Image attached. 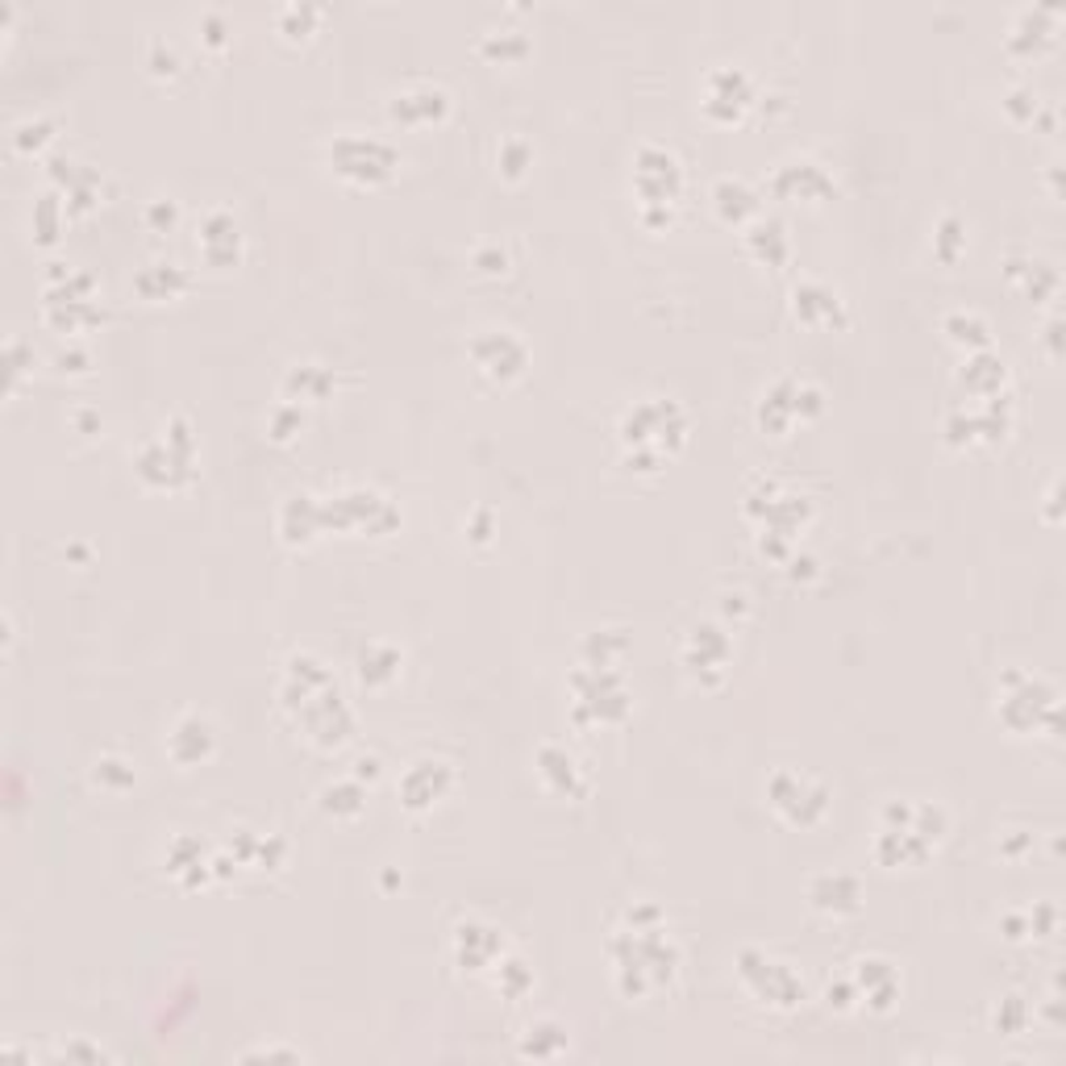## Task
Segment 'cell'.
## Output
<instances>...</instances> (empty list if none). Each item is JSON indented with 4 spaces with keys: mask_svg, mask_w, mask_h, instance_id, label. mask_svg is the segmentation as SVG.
Listing matches in <instances>:
<instances>
[{
    "mask_svg": "<svg viewBox=\"0 0 1066 1066\" xmlns=\"http://www.w3.org/2000/svg\"><path fill=\"white\" fill-rule=\"evenodd\" d=\"M134 467L155 488H180L184 479H192V433L184 417L167 421L163 438H150L134 458Z\"/></svg>",
    "mask_w": 1066,
    "mask_h": 1066,
    "instance_id": "obj_1",
    "label": "cell"
},
{
    "mask_svg": "<svg viewBox=\"0 0 1066 1066\" xmlns=\"http://www.w3.org/2000/svg\"><path fill=\"white\" fill-rule=\"evenodd\" d=\"M634 188L641 196V209H659L646 221H671V205L684 188V167L666 146H641L634 159Z\"/></svg>",
    "mask_w": 1066,
    "mask_h": 1066,
    "instance_id": "obj_2",
    "label": "cell"
},
{
    "mask_svg": "<svg viewBox=\"0 0 1066 1066\" xmlns=\"http://www.w3.org/2000/svg\"><path fill=\"white\" fill-rule=\"evenodd\" d=\"M330 163L338 175H346L351 184H383L396 163H401V155L392 150V146L383 143V138H371V134H342L338 143L330 146Z\"/></svg>",
    "mask_w": 1066,
    "mask_h": 1066,
    "instance_id": "obj_3",
    "label": "cell"
},
{
    "mask_svg": "<svg viewBox=\"0 0 1066 1066\" xmlns=\"http://www.w3.org/2000/svg\"><path fill=\"white\" fill-rule=\"evenodd\" d=\"M767 796H771L775 812L783 821H792V825H812L830 808V792L817 780H808V775H796V771H780L775 780L767 783Z\"/></svg>",
    "mask_w": 1066,
    "mask_h": 1066,
    "instance_id": "obj_4",
    "label": "cell"
},
{
    "mask_svg": "<svg viewBox=\"0 0 1066 1066\" xmlns=\"http://www.w3.org/2000/svg\"><path fill=\"white\" fill-rule=\"evenodd\" d=\"M684 413L675 408L671 401H646L638 408H629L625 413V421H621V433H625V442L634 446V451L646 458V451H663L666 442L659 433H675V438H684Z\"/></svg>",
    "mask_w": 1066,
    "mask_h": 1066,
    "instance_id": "obj_5",
    "label": "cell"
},
{
    "mask_svg": "<svg viewBox=\"0 0 1066 1066\" xmlns=\"http://www.w3.org/2000/svg\"><path fill=\"white\" fill-rule=\"evenodd\" d=\"M805 413H821V392L812 383H796V380H780L759 404V426L771 429V433H783L796 417Z\"/></svg>",
    "mask_w": 1066,
    "mask_h": 1066,
    "instance_id": "obj_6",
    "label": "cell"
},
{
    "mask_svg": "<svg viewBox=\"0 0 1066 1066\" xmlns=\"http://www.w3.org/2000/svg\"><path fill=\"white\" fill-rule=\"evenodd\" d=\"M750 100H755V84H750V75L742 72V68H734V63L712 68L709 79H704V109H709V118L737 121L750 109Z\"/></svg>",
    "mask_w": 1066,
    "mask_h": 1066,
    "instance_id": "obj_7",
    "label": "cell"
},
{
    "mask_svg": "<svg viewBox=\"0 0 1066 1066\" xmlns=\"http://www.w3.org/2000/svg\"><path fill=\"white\" fill-rule=\"evenodd\" d=\"M471 358L475 367L483 371V376H492V380H517L525 371V346L517 333L509 330H483L479 338L471 342Z\"/></svg>",
    "mask_w": 1066,
    "mask_h": 1066,
    "instance_id": "obj_8",
    "label": "cell"
},
{
    "mask_svg": "<svg viewBox=\"0 0 1066 1066\" xmlns=\"http://www.w3.org/2000/svg\"><path fill=\"white\" fill-rule=\"evenodd\" d=\"M451 762L442 759H417L408 771L401 775V800L404 808H413V812H426L433 808L442 796H446V787H451Z\"/></svg>",
    "mask_w": 1066,
    "mask_h": 1066,
    "instance_id": "obj_9",
    "label": "cell"
},
{
    "mask_svg": "<svg viewBox=\"0 0 1066 1066\" xmlns=\"http://www.w3.org/2000/svg\"><path fill=\"white\" fill-rule=\"evenodd\" d=\"M446 109H451V93L442 84H429V79H417V84H408V88H401L388 100V113L404 121V125H429Z\"/></svg>",
    "mask_w": 1066,
    "mask_h": 1066,
    "instance_id": "obj_10",
    "label": "cell"
},
{
    "mask_svg": "<svg viewBox=\"0 0 1066 1066\" xmlns=\"http://www.w3.org/2000/svg\"><path fill=\"white\" fill-rule=\"evenodd\" d=\"M792 308H796V317L805 326H842L846 321L837 292H830V287L817 284V280H805V284L792 287Z\"/></svg>",
    "mask_w": 1066,
    "mask_h": 1066,
    "instance_id": "obj_11",
    "label": "cell"
},
{
    "mask_svg": "<svg viewBox=\"0 0 1066 1066\" xmlns=\"http://www.w3.org/2000/svg\"><path fill=\"white\" fill-rule=\"evenodd\" d=\"M167 750H171V759L180 762V767L209 759V750H213V725L205 716H196V712L180 716L175 730L167 734Z\"/></svg>",
    "mask_w": 1066,
    "mask_h": 1066,
    "instance_id": "obj_12",
    "label": "cell"
},
{
    "mask_svg": "<svg viewBox=\"0 0 1066 1066\" xmlns=\"http://www.w3.org/2000/svg\"><path fill=\"white\" fill-rule=\"evenodd\" d=\"M775 192L780 196H805V200H817V196H825L833 192V180L821 171L817 163H808V159H792V163H783L775 171Z\"/></svg>",
    "mask_w": 1066,
    "mask_h": 1066,
    "instance_id": "obj_13",
    "label": "cell"
},
{
    "mask_svg": "<svg viewBox=\"0 0 1066 1066\" xmlns=\"http://www.w3.org/2000/svg\"><path fill=\"white\" fill-rule=\"evenodd\" d=\"M538 771H542L546 787H554L559 796H584L588 792V780H584L579 762L571 759L567 750H559V746H542L538 750Z\"/></svg>",
    "mask_w": 1066,
    "mask_h": 1066,
    "instance_id": "obj_14",
    "label": "cell"
},
{
    "mask_svg": "<svg viewBox=\"0 0 1066 1066\" xmlns=\"http://www.w3.org/2000/svg\"><path fill=\"white\" fill-rule=\"evenodd\" d=\"M812 904L821 912H833V917H846V912H858V900H862V887L854 875H817L812 887H808Z\"/></svg>",
    "mask_w": 1066,
    "mask_h": 1066,
    "instance_id": "obj_15",
    "label": "cell"
},
{
    "mask_svg": "<svg viewBox=\"0 0 1066 1066\" xmlns=\"http://www.w3.org/2000/svg\"><path fill=\"white\" fill-rule=\"evenodd\" d=\"M454 946H458V963H467L471 971H483L492 958H497L500 949V933L497 929H488V924H458V933H454Z\"/></svg>",
    "mask_w": 1066,
    "mask_h": 1066,
    "instance_id": "obj_16",
    "label": "cell"
},
{
    "mask_svg": "<svg viewBox=\"0 0 1066 1066\" xmlns=\"http://www.w3.org/2000/svg\"><path fill=\"white\" fill-rule=\"evenodd\" d=\"M725 659H730V641H725V634H721L716 625H696L684 646V663L691 666V671H700V666H716V671H721Z\"/></svg>",
    "mask_w": 1066,
    "mask_h": 1066,
    "instance_id": "obj_17",
    "label": "cell"
},
{
    "mask_svg": "<svg viewBox=\"0 0 1066 1066\" xmlns=\"http://www.w3.org/2000/svg\"><path fill=\"white\" fill-rule=\"evenodd\" d=\"M237 221L230 213H209L205 217V225H200V250L209 255L213 262H230L237 259Z\"/></svg>",
    "mask_w": 1066,
    "mask_h": 1066,
    "instance_id": "obj_18",
    "label": "cell"
},
{
    "mask_svg": "<svg viewBox=\"0 0 1066 1066\" xmlns=\"http://www.w3.org/2000/svg\"><path fill=\"white\" fill-rule=\"evenodd\" d=\"M321 525H326V517H321V504H317L313 497H292L284 504L280 529H284L287 542H308V538H313Z\"/></svg>",
    "mask_w": 1066,
    "mask_h": 1066,
    "instance_id": "obj_19",
    "label": "cell"
},
{
    "mask_svg": "<svg viewBox=\"0 0 1066 1066\" xmlns=\"http://www.w3.org/2000/svg\"><path fill=\"white\" fill-rule=\"evenodd\" d=\"M479 54L492 59V63H517L529 54V38L513 25H492L479 34Z\"/></svg>",
    "mask_w": 1066,
    "mask_h": 1066,
    "instance_id": "obj_20",
    "label": "cell"
},
{
    "mask_svg": "<svg viewBox=\"0 0 1066 1066\" xmlns=\"http://www.w3.org/2000/svg\"><path fill=\"white\" fill-rule=\"evenodd\" d=\"M134 287H138L143 296H150V301H163V296L184 292V287H188V275H184L180 262H150L143 275L134 280Z\"/></svg>",
    "mask_w": 1066,
    "mask_h": 1066,
    "instance_id": "obj_21",
    "label": "cell"
},
{
    "mask_svg": "<svg viewBox=\"0 0 1066 1066\" xmlns=\"http://www.w3.org/2000/svg\"><path fill=\"white\" fill-rule=\"evenodd\" d=\"M712 200H716V213L725 217V221H742L746 213H755V192H750L746 180H734V175L716 180Z\"/></svg>",
    "mask_w": 1066,
    "mask_h": 1066,
    "instance_id": "obj_22",
    "label": "cell"
},
{
    "mask_svg": "<svg viewBox=\"0 0 1066 1066\" xmlns=\"http://www.w3.org/2000/svg\"><path fill=\"white\" fill-rule=\"evenodd\" d=\"M396 671H401V654H396L392 646H367V650L358 654V675H363V684L380 687V684H388Z\"/></svg>",
    "mask_w": 1066,
    "mask_h": 1066,
    "instance_id": "obj_23",
    "label": "cell"
},
{
    "mask_svg": "<svg viewBox=\"0 0 1066 1066\" xmlns=\"http://www.w3.org/2000/svg\"><path fill=\"white\" fill-rule=\"evenodd\" d=\"M1050 25H1054V13H1050V9H1020L1013 29H1008V47L1029 50L1033 47V38H1045V34H1050Z\"/></svg>",
    "mask_w": 1066,
    "mask_h": 1066,
    "instance_id": "obj_24",
    "label": "cell"
},
{
    "mask_svg": "<svg viewBox=\"0 0 1066 1066\" xmlns=\"http://www.w3.org/2000/svg\"><path fill=\"white\" fill-rule=\"evenodd\" d=\"M317 22H321V4H308V0H292V4H284L280 13H275V25H280V34L284 38H308L313 29H317Z\"/></svg>",
    "mask_w": 1066,
    "mask_h": 1066,
    "instance_id": "obj_25",
    "label": "cell"
},
{
    "mask_svg": "<svg viewBox=\"0 0 1066 1066\" xmlns=\"http://www.w3.org/2000/svg\"><path fill=\"white\" fill-rule=\"evenodd\" d=\"M746 242H750V250H755L759 259L771 262V267L787 259V237H783L780 221H759V225L746 234Z\"/></svg>",
    "mask_w": 1066,
    "mask_h": 1066,
    "instance_id": "obj_26",
    "label": "cell"
},
{
    "mask_svg": "<svg viewBox=\"0 0 1066 1066\" xmlns=\"http://www.w3.org/2000/svg\"><path fill=\"white\" fill-rule=\"evenodd\" d=\"M363 787L358 783H333V787H326L321 792V808L326 812H338V817H358L363 812Z\"/></svg>",
    "mask_w": 1066,
    "mask_h": 1066,
    "instance_id": "obj_27",
    "label": "cell"
},
{
    "mask_svg": "<svg viewBox=\"0 0 1066 1066\" xmlns=\"http://www.w3.org/2000/svg\"><path fill=\"white\" fill-rule=\"evenodd\" d=\"M54 138V121L50 118H25L13 125V146L25 150V155H34V150H42V146Z\"/></svg>",
    "mask_w": 1066,
    "mask_h": 1066,
    "instance_id": "obj_28",
    "label": "cell"
},
{
    "mask_svg": "<svg viewBox=\"0 0 1066 1066\" xmlns=\"http://www.w3.org/2000/svg\"><path fill=\"white\" fill-rule=\"evenodd\" d=\"M333 376L326 367H317V363H308V367H296L292 376H287V392H301V396H326L330 392Z\"/></svg>",
    "mask_w": 1066,
    "mask_h": 1066,
    "instance_id": "obj_29",
    "label": "cell"
},
{
    "mask_svg": "<svg viewBox=\"0 0 1066 1066\" xmlns=\"http://www.w3.org/2000/svg\"><path fill=\"white\" fill-rule=\"evenodd\" d=\"M59 225H63L59 196H42L38 209H34V234H38V242H54V237H59Z\"/></svg>",
    "mask_w": 1066,
    "mask_h": 1066,
    "instance_id": "obj_30",
    "label": "cell"
},
{
    "mask_svg": "<svg viewBox=\"0 0 1066 1066\" xmlns=\"http://www.w3.org/2000/svg\"><path fill=\"white\" fill-rule=\"evenodd\" d=\"M946 333L954 338V342H971V346H983L988 342V326L979 321V317H971V313H954V317H946Z\"/></svg>",
    "mask_w": 1066,
    "mask_h": 1066,
    "instance_id": "obj_31",
    "label": "cell"
},
{
    "mask_svg": "<svg viewBox=\"0 0 1066 1066\" xmlns=\"http://www.w3.org/2000/svg\"><path fill=\"white\" fill-rule=\"evenodd\" d=\"M146 68H150L155 75H171L175 68H180V54H175V47L167 42L163 34L146 42Z\"/></svg>",
    "mask_w": 1066,
    "mask_h": 1066,
    "instance_id": "obj_32",
    "label": "cell"
},
{
    "mask_svg": "<svg viewBox=\"0 0 1066 1066\" xmlns=\"http://www.w3.org/2000/svg\"><path fill=\"white\" fill-rule=\"evenodd\" d=\"M529 159H534V150H529V143L517 138V134L500 143V167H504V175H522L525 167H529Z\"/></svg>",
    "mask_w": 1066,
    "mask_h": 1066,
    "instance_id": "obj_33",
    "label": "cell"
},
{
    "mask_svg": "<svg viewBox=\"0 0 1066 1066\" xmlns=\"http://www.w3.org/2000/svg\"><path fill=\"white\" fill-rule=\"evenodd\" d=\"M196 29H200V38H205L209 47H225V42H230V34H234V25L225 22V13H217V9L200 13Z\"/></svg>",
    "mask_w": 1066,
    "mask_h": 1066,
    "instance_id": "obj_34",
    "label": "cell"
},
{
    "mask_svg": "<svg viewBox=\"0 0 1066 1066\" xmlns=\"http://www.w3.org/2000/svg\"><path fill=\"white\" fill-rule=\"evenodd\" d=\"M96 783H105V787H125V783H134V767L125 759H100L96 762Z\"/></svg>",
    "mask_w": 1066,
    "mask_h": 1066,
    "instance_id": "obj_35",
    "label": "cell"
},
{
    "mask_svg": "<svg viewBox=\"0 0 1066 1066\" xmlns=\"http://www.w3.org/2000/svg\"><path fill=\"white\" fill-rule=\"evenodd\" d=\"M4 363H9V371H4V376H9V388H17V380H22V371H25V367H29V363H34V351L25 346L22 338H13V342L4 346Z\"/></svg>",
    "mask_w": 1066,
    "mask_h": 1066,
    "instance_id": "obj_36",
    "label": "cell"
},
{
    "mask_svg": "<svg viewBox=\"0 0 1066 1066\" xmlns=\"http://www.w3.org/2000/svg\"><path fill=\"white\" fill-rule=\"evenodd\" d=\"M963 242H967V237H963V225H958L954 217H946V221L938 225V255L949 262L954 255H958V246H963Z\"/></svg>",
    "mask_w": 1066,
    "mask_h": 1066,
    "instance_id": "obj_37",
    "label": "cell"
},
{
    "mask_svg": "<svg viewBox=\"0 0 1066 1066\" xmlns=\"http://www.w3.org/2000/svg\"><path fill=\"white\" fill-rule=\"evenodd\" d=\"M305 426V417H301V408H292V404H284V408H275V417H271V433L284 442V438H292V429H301Z\"/></svg>",
    "mask_w": 1066,
    "mask_h": 1066,
    "instance_id": "obj_38",
    "label": "cell"
},
{
    "mask_svg": "<svg viewBox=\"0 0 1066 1066\" xmlns=\"http://www.w3.org/2000/svg\"><path fill=\"white\" fill-rule=\"evenodd\" d=\"M146 221H150V225H159V230H171V225L180 221V209H175L171 200H155V205L146 209Z\"/></svg>",
    "mask_w": 1066,
    "mask_h": 1066,
    "instance_id": "obj_39",
    "label": "cell"
},
{
    "mask_svg": "<svg viewBox=\"0 0 1066 1066\" xmlns=\"http://www.w3.org/2000/svg\"><path fill=\"white\" fill-rule=\"evenodd\" d=\"M475 267H479V271H492V275H497V271H504V267H509V255H504L500 246H483V250L475 255Z\"/></svg>",
    "mask_w": 1066,
    "mask_h": 1066,
    "instance_id": "obj_40",
    "label": "cell"
},
{
    "mask_svg": "<svg viewBox=\"0 0 1066 1066\" xmlns=\"http://www.w3.org/2000/svg\"><path fill=\"white\" fill-rule=\"evenodd\" d=\"M88 363H93V358H88V351H79V346H68V351L59 355V367H63V371H88Z\"/></svg>",
    "mask_w": 1066,
    "mask_h": 1066,
    "instance_id": "obj_41",
    "label": "cell"
}]
</instances>
